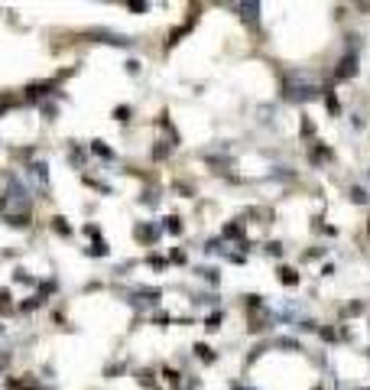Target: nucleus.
<instances>
[{
    "instance_id": "nucleus-1",
    "label": "nucleus",
    "mask_w": 370,
    "mask_h": 390,
    "mask_svg": "<svg viewBox=\"0 0 370 390\" xmlns=\"http://www.w3.org/2000/svg\"><path fill=\"white\" fill-rule=\"evenodd\" d=\"M357 72V65H354V55H351V59H344V62H341V69H338V78H344V75H354Z\"/></svg>"
},
{
    "instance_id": "nucleus-2",
    "label": "nucleus",
    "mask_w": 370,
    "mask_h": 390,
    "mask_svg": "<svg viewBox=\"0 0 370 390\" xmlns=\"http://www.w3.org/2000/svg\"><path fill=\"white\" fill-rule=\"evenodd\" d=\"M283 283H286V286H293V283H299V273L286 267V270H283Z\"/></svg>"
},
{
    "instance_id": "nucleus-3",
    "label": "nucleus",
    "mask_w": 370,
    "mask_h": 390,
    "mask_svg": "<svg viewBox=\"0 0 370 390\" xmlns=\"http://www.w3.org/2000/svg\"><path fill=\"white\" fill-rule=\"evenodd\" d=\"M195 351L201 354V361H215V354H211V348H208V345H195Z\"/></svg>"
},
{
    "instance_id": "nucleus-4",
    "label": "nucleus",
    "mask_w": 370,
    "mask_h": 390,
    "mask_svg": "<svg viewBox=\"0 0 370 390\" xmlns=\"http://www.w3.org/2000/svg\"><path fill=\"white\" fill-rule=\"evenodd\" d=\"M166 231H172V234H179L182 231V225H179V218L172 215V218H166Z\"/></svg>"
},
{
    "instance_id": "nucleus-5",
    "label": "nucleus",
    "mask_w": 370,
    "mask_h": 390,
    "mask_svg": "<svg viewBox=\"0 0 370 390\" xmlns=\"http://www.w3.org/2000/svg\"><path fill=\"white\" fill-rule=\"evenodd\" d=\"M91 150H94V153H101V156H108V159H111V150L104 147L101 140H94V143H91Z\"/></svg>"
},
{
    "instance_id": "nucleus-6",
    "label": "nucleus",
    "mask_w": 370,
    "mask_h": 390,
    "mask_svg": "<svg viewBox=\"0 0 370 390\" xmlns=\"http://www.w3.org/2000/svg\"><path fill=\"white\" fill-rule=\"evenodd\" d=\"M88 254H94V257H104V254H108V247H104V244H94V247H88Z\"/></svg>"
},
{
    "instance_id": "nucleus-7",
    "label": "nucleus",
    "mask_w": 370,
    "mask_h": 390,
    "mask_svg": "<svg viewBox=\"0 0 370 390\" xmlns=\"http://www.w3.org/2000/svg\"><path fill=\"white\" fill-rule=\"evenodd\" d=\"M114 117H117V120H127V117H130V108H127V104H123V108H117Z\"/></svg>"
},
{
    "instance_id": "nucleus-8",
    "label": "nucleus",
    "mask_w": 370,
    "mask_h": 390,
    "mask_svg": "<svg viewBox=\"0 0 370 390\" xmlns=\"http://www.w3.org/2000/svg\"><path fill=\"white\" fill-rule=\"evenodd\" d=\"M55 231H59V234H69V231H72V228H69V225H65V218H55Z\"/></svg>"
},
{
    "instance_id": "nucleus-9",
    "label": "nucleus",
    "mask_w": 370,
    "mask_h": 390,
    "mask_svg": "<svg viewBox=\"0 0 370 390\" xmlns=\"http://www.w3.org/2000/svg\"><path fill=\"white\" fill-rule=\"evenodd\" d=\"M351 195H354V202H367V195H364V189H351Z\"/></svg>"
},
{
    "instance_id": "nucleus-10",
    "label": "nucleus",
    "mask_w": 370,
    "mask_h": 390,
    "mask_svg": "<svg viewBox=\"0 0 370 390\" xmlns=\"http://www.w3.org/2000/svg\"><path fill=\"white\" fill-rule=\"evenodd\" d=\"M224 234H227V237H237L240 228H237V225H227V228H224Z\"/></svg>"
},
{
    "instance_id": "nucleus-11",
    "label": "nucleus",
    "mask_w": 370,
    "mask_h": 390,
    "mask_svg": "<svg viewBox=\"0 0 370 390\" xmlns=\"http://www.w3.org/2000/svg\"><path fill=\"white\" fill-rule=\"evenodd\" d=\"M218 325H221V315H218V312H215V315H211V319H208V328H211V332H215Z\"/></svg>"
},
{
    "instance_id": "nucleus-12",
    "label": "nucleus",
    "mask_w": 370,
    "mask_h": 390,
    "mask_svg": "<svg viewBox=\"0 0 370 390\" xmlns=\"http://www.w3.org/2000/svg\"><path fill=\"white\" fill-rule=\"evenodd\" d=\"M0 332H3V325H0Z\"/></svg>"
}]
</instances>
